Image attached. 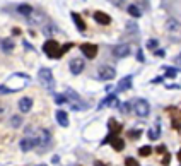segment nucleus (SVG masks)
Wrapping results in <instances>:
<instances>
[{
  "label": "nucleus",
  "instance_id": "nucleus-1",
  "mask_svg": "<svg viewBox=\"0 0 181 166\" xmlns=\"http://www.w3.org/2000/svg\"><path fill=\"white\" fill-rule=\"evenodd\" d=\"M63 96H65V100L68 101V104H70L72 110L80 111V110H87V108H89L87 103H84V101H82V98L79 96V94L74 91V89H67Z\"/></svg>",
  "mask_w": 181,
  "mask_h": 166
},
{
  "label": "nucleus",
  "instance_id": "nucleus-2",
  "mask_svg": "<svg viewBox=\"0 0 181 166\" xmlns=\"http://www.w3.org/2000/svg\"><path fill=\"white\" fill-rule=\"evenodd\" d=\"M38 77H39V82L46 91L55 92V77H53L51 70L46 69V67H41L39 72H38Z\"/></svg>",
  "mask_w": 181,
  "mask_h": 166
},
{
  "label": "nucleus",
  "instance_id": "nucleus-3",
  "mask_svg": "<svg viewBox=\"0 0 181 166\" xmlns=\"http://www.w3.org/2000/svg\"><path fill=\"white\" fill-rule=\"evenodd\" d=\"M43 52L46 53L50 58H58V57H62V55H60V45L56 43L55 40L44 41V45H43Z\"/></svg>",
  "mask_w": 181,
  "mask_h": 166
},
{
  "label": "nucleus",
  "instance_id": "nucleus-4",
  "mask_svg": "<svg viewBox=\"0 0 181 166\" xmlns=\"http://www.w3.org/2000/svg\"><path fill=\"white\" fill-rule=\"evenodd\" d=\"M116 77V70L115 67H109V65H101L97 69V79L101 81H113Z\"/></svg>",
  "mask_w": 181,
  "mask_h": 166
},
{
  "label": "nucleus",
  "instance_id": "nucleus-5",
  "mask_svg": "<svg viewBox=\"0 0 181 166\" xmlns=\"http://www.w3.org/2000/svg\"><path fill=\"white\" fill-rule=\"evenodd\" d=\"M133 110H135V113L138 115V117H147L149 113H150V104H149L147 100H137L135 101V104H133Z\"/></svg>",
  "mask_w": 181,
  "mask_h": 166
},
{
  "label": "nucleus",
  "instance_id": "nucleus-6",
  "mask_svg": "<svg viewBox=\"0 0 181 166\" xmlns=\"http://www.w3.org/2000/svg\"><path fill=\"white\" fill-rule=\"evenodd\" d=\"M80 50L85 55V58H96V55H97V46L93 43H84L80 46Z\"/></svg>",
  "mask_w": 181,
  "mask_h": 166
},
{
  "label": "nucleus",
  "instance_id": "nucleus-7",
  "mask_svg": "<svg viewBox=\"0 0 181 166\" xmlns=\"http://www.w3.org/2000/svg\"><path fill=\"white\" fill-rule=\"evenodd\" d=\"M130 45H116L115 48H113V55L116 58H125V57L130 55Z\"/></svg>",
  "mask_w": 181,
  "mask_h": 166
},
{
  "label": "nucleus",
  "instance_id": "nucleus-8",
  "mask_svg": "<svg viewBox=\"0 0 181 166\" xmlns=\"http://www.w3.org/2000/svg\"><path fill=\"white\" fill-rule=\"evenodd\" d=\"M108 140H109V144L113 146V147H115V151H123V147H125V142H123V139L121 137H118V135H108L106 137V140H104V142H108ZM103 142V144H104Z\"/></svg>",
  "mask_w": 181,
  "mask_h": 166
},
{
  "label": "nucleus",
  "instance_id": "nucleus-9",
  "mask_svg": "<svg viewBox=\"0 0 181 166\" xmlns=\"http://www.w3.org/2000/svg\"><path fill=\"white\" fill-rule=\"evenodd\" d=\"M84 67H85V63H84V60L82 58H74L70 63H68V69H70V72L74 75H79L84 70Z\"/></svg>",
  "mask_w": 181,
  "mask_h": 166
},
{
  "label": "nucleus",
  "instance_id": "nucleus-10",
  "mask_svg": "<svg viewBox=\"0 0 181 166\" xmlns=\"http://www.w3.org/2000/svg\"><path fill=\"white\" fill-rule=\"evenodd\" d=\"M50 142H51V134H50V130L41 129V130H39V134H38V140H36V144L48 146Z\"/></svg>",
  "mask_w": 181,
  "mask_h": 166
},
{
  "label": "nucleus",
  "instance_id": "nucleus-11",
  "mask_svg": "<svg viewBox=\"0 0 181 166\" xmlns=\"http://www.w3.org/2000/svg\"><path fill=\"white\" fill-rule=\"evenodd\" d=\"M94 21L96 22H99L101 26H108V24H111V17L108 14H104V12H101V11H97V12H94Z\"/></svg>",
  "mask_w": 181,
  "mask_h": 166
},
{
  "label": "nucleus",
  "instance_id": "nucleus-12",
  "mask_svg": "<svg viewBox=\"0 0 181 166\" xmlns=\"http://www.w3.org/2000/svg\"><path fill=\"white\" fill-rule=\"evenodd\" d=\"M118 104H120V101H118V98H116V94L113 92V94H108V96L101 101L99 108H103V106H118Z\"/></svg>",
  "mask_w": 181,
  "mask_h": 166
},
{
  "label": "nucleus",
  "instance_id": "nucleus-13",
  "mask_svg": "<svg viewBox=\"0 0 181 166\" xmlns=\"http://www.w3.org/2000/svg\"><path fill=\"white\" fill-rule=\"evenodd\" d=\"M31 108H33V100L27 96L21 98L19 100V110L22 111V113H27V111H31Z\"/></svg>",
  "mask_w": 181,
  "mask_h": 166
},
{
  "label": "nucleus",
  "instance_id": "nucleus-14",
  "mask_svg": "<svg viewBox=\"0 0 181 166\" xmlns=\"http://www.w3.org/2000/svg\"><path fill=\"white\" fill-rule=\"evenodd\" d=\"M34 146H36V139H31V137H27V139H22V140H21V151H22V152L33 151Z\"/></svg>",
  "mask_w": 181,
  "mask_h": 166
},
{
  "label": "nucleus",
  "instance_id": "nucleus-15",
  "mask_svg": "<svg viewBox=\"0 0 181 166\" xmlns=\"http://www.w3.org/2000/svg\"><path fill=\"white\" fill-rule=\"evenodd\" d=\"M108 127H109L111 135H118V134L121 132V129H123V125L116 122L115 118H109V120H108Z\"/></svg>",
  "mask_w": 181,
  "mask_h": 166
},
{
  "label": "nucleus",
  "instance_id": "nucleus-16",
  "mask_svg": "<svg viewBox=\"0 0 181 166\" xmlns=\"http://www.w3.org/2000/svg\"><path fill=\"white\" fill-rule=\"evenodd\" d=\"M0 48H2V52L10 53L12 50H14V40H10V38H2V40H0Z\"/></svg>",
  "mask_w": 181,
  "mask_h": 166
},
{
  "label": "nucleus",
  "instance_id": "nucleus-17",
  "mask_svg": "<svg viewBox=\"0 0 181 166\" xmlns=\"http://www.w3.org/2000/svg\"><path fill=\"white\" fill-rule=\"evenodd\" d=\"M55 117H56V122H58L62 127H68V115H67L63 110H58L55 113Z\"/></svg>",
  "mask_w": 181,
  "mask_h": 166
},
{
  "label": "nucleus",
  "instance_id": "nucleus-18",
  "mask_svg": "<svg viewBox=\"0 0 181 166\" xmlns=\"http://www.w3.org/2000/svg\"><path fill=\"white\" fill-rule=\"evenodd\" d=\"M132 87V75H126L118 82V91H128Z\"/></svg>",
  "mask_w": 181,
  "mask_h": 166
},
{
  "label": "nucleus",
  "instance_id": "nucleus-19",
  "mask_svg": "<svg viewBox=\"0 0 181 166\" xmlns=\"http://www.w3.org/2000/svg\"><path fill=\"white\" fill-rule=\"evenodd\" d=\"M72 19H74L75 28H77L79 31H85V22H84V19H82L77 12H72Z\"/></svg>",
  "mask_w": 181,
  "mask_h": 166
},
{
  "label": "nucleus",
  "instance_id": "nucleus-20",
  "mask_svg": "<svg viewBox=\"0 0 181 166\" xmlns=\"http://www.w3.org/2000/svg\"><path fill=\"white\" fill-rule=\"evenodd\" d=\"M126 11H128V14L132 15V17H135V19H138L142 15V11H140V7H138V5H135V4H132V5H128V9H126Z\"/></svg>",
  "mask_w": 181,
  "mask_h": 166
},
{
  "label": "nucleus",
  "instance_id": "nucleus-21",
  "mask_svg": "<svg viewBox=\"0 0 181 166\" xmlns=\"http://www.w3.org/2000/svg\"><path fill=\"white\" fill-rule=\"evenodd\" d=\"M17 12H19V14H22V15H29V14H33V7L27 5V4H21L17 7Z\"/></svg>",
  "mask_w": 181,
  "mask_h": 166
},
{
  "label": "nucleus",
  "instance_id": "nucleus-22",
  "mask_svg": "<svg viewBox=\"0 0 181 166\" xmlns=\"http://www.w3.org/2000/svg\"><path fill=\"white\" fill-rule=\"evenodd\" d=\"M161 137V129L159 127H155L154 130H149V139L150 140H157Z\"/></svg>",
  "mask_w": 181,
  "mask_h": 166
},
{
  "label": "nucleus",
  "instance_id": "nucleus-23",
  "mask_svg": "<svg viewBox=\"0 0 181 166\" xmlns=\"http://www.w3.org/2000/svg\"><path fill=\"white\" fill-rule=\"evenodd\" d=\"M166 28L169 31H176L178 28H179V22H178L176 19H169V21H167V24H166Z\"/></svg>",
  "mask_w": 181,
  "mask_h": 166
},
{
  "label": "nucleus",
  "instance_id": "nucleus-24",
  "mask_svg": "<svg viewBox=\"0 0 181 166\" xmlns=\"http://www.w3.org/2000/svg\"><path fill=\"white\" fill-rule=\"evenodd\" d=\"M21 123H22V118L19 117V115H14V117L10 118V125L12 127H19Z\"/></svg>",
  "mask_w": 181,
  "mask_h": 166
},
{
  "label": "nucleus",
  "instance_id": "nucleus-25",
  "mask_svg": "<svg viewBox=\"0 0 181 166\" xmlns=\"http://www.w3.org/2000/svg\"><path fill=\"white\" fill-rule=\"evenodd\" d=\"M150 152H152V147H150V146H144V147H140L138 154H140V156H149Z\"/></svg>",
  "mask_w": 181,
  "mask_h": 166
},
{
  "label": "nucleus",
  "instance_id": "nucleus-26",
  "mask_svg": "<svg viewBox=\"0 0 181 166\" xmlns=\"http://www.w3.org/2000/svg\"><path fill=\"white\" fill-rule=\"evenodd\" d=\"M157 45H159L157 40H149L147 43H145V46H147L149 50H157Z\"/></svg>",
  "mask_w": 181,
  "mask_h": 166
},
{
  "label": "nucleus",
  "instance_id": "nucleus-27",
  "mask_svg": "<svg viewBox=\"0 0 181 166\" xmlns=\"http://www.w3.org/2000/svg\"><path fill=\"white\" fill-rule=\"evenodd\" d=\"M118 108H120V111H121L123 115H126L130 111V103H120Z\"/></svg>",
  "mask_w": 181,
  "mask_h": 166
},
{
  "label": "nucleus",
  "instance_id": "nucleus-28",
  "mask_svg": "<svg viewBox=\"0 0 181 166\" xmlns=\"http://www.w3.org/2000/svg\"><path fill=\"white\" fill-rule=\"evenodd\" d=\"M55 103L56 104H65L67 103V100H65V96H62V94H55Z\"/></svg>",
  "mask_w": 181,
  "mask_h": 166
},
{
  "label": "nucleus",
  "instance_id": "nucleus-29",
  "mask_svg": "<svg viewBox=\"0 0 181 166\" xmlns=\"http://www.w3.org/2000/svg\"><path fill=\"white\" fill-rule=\"evenodd\" d=\"M126 29H128L130 33H137V31H138V26L135 24V22H128V24H126Z\"/></svg>",
  "mask_w": 181,
  "mask_h": 166
},
{
  "label": "nucleus",
  "instance_id": "nucleus-30",
  "mask_svg": "<svg viewBox=\"0 0 181 166\" xmlns=\"http://www.w3.org/2000/svg\"><path fill=\"white\" fill-rule=\"evenodd\" d=\"M178 75V69H166V77H176Z\"/></svg>",
  "mask_w": 181,
  "mask_h": 166
},
{
  "label": "nucleus",
  "instance_id": "nucleus-31",
  "mask_svg": "<svg viewBox=\"0 0 181 166\" xmlns=\"http://www.w3.org/2000/svg\"><path fill=\"white\" fill-rule=\"evenodd\" d=\"M125 166H140L137 163V159H133V158H126L125 159Z\"/></svg>",
  "mask_w": 181,
  "mask_h": 166
},
{
  "label": "nucleus",
  "instance_id": "nucleus-32",
  "mask_svg": "<svg viewBox=\"0 0 181 166\" xmlns=\"http://www.w3.org/2000/svg\"><path fill=\"white\" fill-rule=\"evenodd\" d=\"M72 48V43H67V45H63L62 48H60V55H63L65 52H68V50Z\"/></svg>",
  "mask_w": 181,
  "mask_h": 166
},
{
  "label": "nucleus",
  "instance_id": "nucleus-33",
  "mask_svg": "<svg viewBox=\"0 0 181 166\" xmlns=\"http://www.w3.org/2000/svg\"><path fill=\"white\" fill-rule=\"evenodd\" d=\"M132 139H138L140 137V130H130V134H128Z\"/></svg>",
  "mask_w": 181,
  "mask_h": 166
},
{
  "label": "nucleus",
  "instance_id": "nucleus-34",
  "mask_svg": "<svg viewBox=\"0 0 181 166\" xmlns=\"http://www.w3.org/2000/svg\"><path fill=\"white\" fill-rule=\"evenodd\" d=\"M9 92H14V91L9 89L7 86H0V94H9Z\"/></svg>",
  "mask_w": 181,
  "mask_h": 166
},
{
  "label": "nucleus",
  "instance_id": "nucleus-35",
  "mask_svg": "<svg viewBox=\"0 0 181 166\" xmlns=\"http://www.w3.org/2000/svg\"><path fill=\"white\" fill-rule=\"evenodd\" d=\"M161 163H162L164 166H169V163H171V156H169V154H166V156L162 158V161H161Z\"/></svg>",
  "mask_w": 181,
  "mask_h": 166
},
{
  "label": "nucleus",
  "instance_id": "nucleus-36",
  "mask_svg": "<svg viewBox=\"0 0 181 166\" xmlns=\"http://www.w3.org/2000/svg\"><path fill=\"white\" fill-rule=\"evenodd\" d=\"M155 55H157V57H164V55H166V52L161 50V48H157V50H155Z\"/></svg>",
  "mask_w": 181,
  "mask_h": 166
},
{
  "label": "nucleus",
  "instance_id": "nucleus-37",
  "mask_svg": "<svg viewBox=\"0 0 181 166\" xmlns=\"http://www.w3.org/2000/svg\"><path fill=\"white\" fill-rule=\"evenodd\" d=\"M137 58L140 60V62H144V53H142V50H138V52H137Z\"/></svg>",
  "mask_w": 181,
  "mask_h": 166
},
{
  "label": "nucleus",
  "instance_id": "nucleus-38",
  "mask_svg": "<svg viewBox=\"0 0 181 166\" xmlns=\"http://www.w3.org/2000/svg\"><path fill=\"white\" fill-rule=\"evenodd\" d=\"M24 48H26V50H33V45L27 43V41H24Z\"/></svg>",
  "mask_w": 181,
  "mask_h": 166
},
{
  "label": "nucleus",
  "instance_id": "nucleus-39",
  "mask_svg": "<svg viewBox=\"0 0 181 166\" xmlns=\"http://www.w3.org/2000/svg\"><path fill=\"white\" fill-rule=\"evenodd\" d=\"M94 166H109V164H106V163H103V161H96Z\"/></svg>",
  "mask_w": 181,
  "mask_h": 166
},
{
  "label": "nucleus",
  "instance_id": "nucleus-40",
  "mask_svg": "<svg viewBox=\"0 0 181 166\" xmlns=\"http://www.w3.org/2000/svg\"><path fill=\"white\" fill-rule=\"evenodd\" d=\"M157 152H166V146H159V147H157Z\"/></svg>",
  "mask_w": 181,
  "mask_h": 166
},
{
  "label": "nucleus",
  "instance_id": "nucleus-41",
  "mask_svg": "<svg viewBox=\"0 0 181 166\" xmlns=\"http://www.w3.org/2000/svg\"><path fill=\"white\" fill-rule=\"evenodd\" d=\"M174 62H176V63H179V65H181V53L176 57V58H174Z\"/></svg>",
  "mask_w": 181,
  "mask_h": 166
},
{
  "label": "nucleus",
  "instance_id": "nucleus-42",
  "mask_svg": "<svg viewBox=\"0 0 181 166\" xmlns=\"http://www.w3.org/2000/svg\"><path fill=\"white\" fill-rule=\"evenodd\" d=\"M178 161L181 163V149H179V152H178Z\"/></svg>",
  "mask_w": 181,
  "mask_h": 166
},
{
  "label": "nucleus",
  "instance_id": "nucleus-43",
  "mask_svg": "<svg viewBox=\"0 0 181 166\" xmlns=\"http://www.w3.org/2000/svg\"><path fill=\"white\" fill-rule=\"evenodd\" d=\"M38 166H46V164H38Z\"/></svg>",
  "mask_w": 181,
  "mask_h": 166
}]
</instances>
